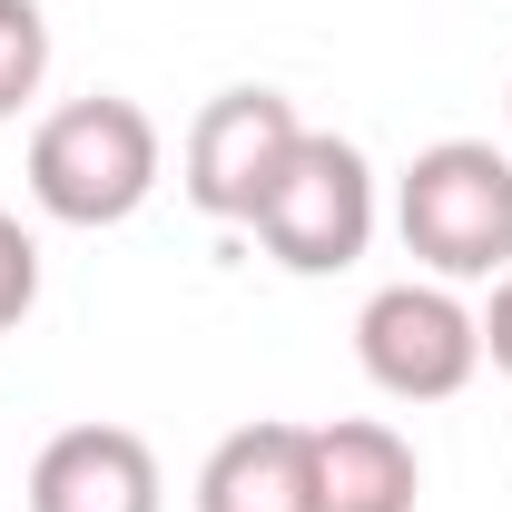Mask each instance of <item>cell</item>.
Masks as SVG:
<instances>
[{
	"label": "cell",
	"instance_id": "cell-1",
	"mask_svg": "<svg viewBox=\"0 0 512 512\" xmlns=\"http://www.w3.org/2000/svg\"><path fill=\"white\" fill-rule=\"evenodd\" d=\"M148 188H158V119L119 89H89L30 128V207L40 217L119 227L148 207Z\"/></svg>",
	"mask_w": 512,
	"mask_h": 512
},
{
	"label": "cell",
	"instance_id": "cell-2",
	"mask_svg": "<svg viewBox=\"0 0 512 512\" xmlns=\"http://www.w3.org/2000/svg\"><path fill=\"white\" fill-rule=\"evenodd\" d=\"M394 227L424 256V276L444 286H483L512 276V158L493 138H434L414 148L404 188H394Z\"/></svg>",
	"mask_w": 512,
	"mask_h": 512
},
{
	"label": "cell",
	"instance_id": "cell-3",
	"mask_svg": "<svg viewBox=\"0 0 512 512\" xmlns=\"http://www.w3.org/2000/svg\"><path fill=\"white\" fill-rule=\"evenodd\" d=\"M256 237H266V256L286 276H345L375 247V168H365V148L335 138V128H306L296 168L256 207Z\"/></svg>",
	"mask_w": 512,
	"mask_h": 512
},
{
	"label": "cell",
	"instance_id": "cell-4",
	"mask_svg": "<svg viewBox=\"0 0 512 512\" xmlns=\"http://www.w3.org/2000/svg\"><path fill=\"white\" fill-rule=\"evenodd\" d=\"M355 365L394 394V404H453L473 365H483V316L453 296L444 276H404L375 286L355 316Z\"/></svg>",
	"mask_w": 512,
	"mask_h": 512
},
{
	"label": "cell",
	"instance_id": "cell-5",
	"mask_svg": "<svg viewBox=\"0 0 512 512\" xmlns=\"http://www.w3.org/2000/svg\"><path fill=\"white\" fill-rule=\"evenodd\" d=\"M306 119L276 89H217L188 128V207L217 227H256V207L276 197V178L296 168Z\"/></svg>",
	"mask_w": 512,
	"mask_h": 512
},
{
	"label": "cell",
	"instance_id": "cell-6",
	"mask_svg": "<svg viewBox=\"0 0 512 512\" xmlns=\"http://www.w3.org/2000/svg\"><path fill=\"white\" fill-rule=\"evenodd\" d=\"M158 503H168L158 453L128 424H69L30 463V512H158Z\"/></svg>",
	"mask_w": 512,
	"mask_h": 512
},
{
	"label": "cell",
	"instance_id": "cell-7",
	"mask_svg": "<svg viewBox=\"0 0 512 512\" xmlns=\"http://www.w3.org/2000/svg\"><path fill=\"white\" fill-rule=\"evenodd\" d=\"M306 463H316V512H414L424 503L414 444L394 424H375V414L306 424Z\"/></svg>",
	"mask_w": 512,
	"mask_h": 512
},
{
	"label": "cell",
	"instance_id": "cell-8",
	"mask_svg": "<svg viewBox=\"0 0 512 512\" xmlns=\"http://www.w3.org/2000/svg\"><path fill=\"white\" fill-rule=\"evenodd\" d=\"M197 512H316L306 424H237L197 463Z\"/></svg>",
	"mask_w": 512,
	"mask_h": 512
},
{
	"label": "cell",
	"instance_id": "cell-9",
	"mask_svg": "<svg viewBox=\"0 0 512 512\" xmlns=\"http://www.w3.org/2000/svg\"><path fill=\"white\" fill-rule=\"evenodd\" d=\"M50 79V20L40 0H0V119H20Z\"/></svg>",
	"mask_w": 512,
	"mask_h": 512
},
{
	"label": "cell",
	"instance_id": "cell-10",
	"mask_svg": "<svg viewBox=\"0 0 512 512\" xmlns=\"http://www.w3.org/2000/svg\"><path fill=\"white\" fill-rule=\"evenodd\" d=\"M30 306H40V237L0 207V335L30 316Z\"/></svg>",
	"mask_w": 512,
	"mask_h": 512
},
{
	"label": "cell",
	"instance_id": "cell-11",
	"mask_svg": "<svg viewBox=\"0 0 512 512\" xmlns=\"http://www.w3.org/2000/svg\"><path fill=\"white\" fill-rule=\"evenodd\" d=\"M483 355L512 375V276H493V306H483Z\"/></svg>",
	"mask_w": 512,
	"mask_h": 512
}]
</instances>
